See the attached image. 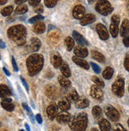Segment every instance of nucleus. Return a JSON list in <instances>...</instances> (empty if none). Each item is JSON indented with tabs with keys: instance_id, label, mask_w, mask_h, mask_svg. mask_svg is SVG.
Instances as JSON below:
<instances>
[{
	"instance_id": "3",
	"label": "nucleus",
	"mask_w": 129,
	"mask_h": 131,
	"mask_svg": "<svg viewBox=\"0 0 129 131\" xmlns=\"http://www.w3.org/2000/svg\"><path fill=\"white\" fill-rule=\"evenodd\" d=\"M88 124V117L86 113H80L71 118L69 121V126L73 130H85Z\"/></svg>"
},
{
	"instance_id": "13",
	"label": "nucleus",
	"mask_w": 129,
	"mask_h": 131,
	"mask_svg": "<svg viewBox=\"0 0 129 131\" xmlns=\"http://www.w3.org/2000/svg\"><path fill=\"white\" fill-rule=\"evenodd\" d=\"M72 35H73L74 39L75 40V41H76L80 46H86V45L89 44L88 42H87V40L83 37V36H82V35H81L80 33H78V32L74 31L73 33H72Z\"/></svg>"
},
{
	"instance_id": "46",
	"label": "nucleus",
	"mask_w": 129,
	"mask_h": 131,
	"mask_svg": "<svg viewBox=\"0 0 129 131\" xmlns=\"http://www.w3.org/2000/svg\"><path fill=\"white\" fill-rule=\"evenodd\" d=\"M29 3L31 6H34L39 4L41 3V0H29Z\"/></svg>"
},
{
	"instance_id": "19",
	"label": "nucleus",
	"mask_w": 129,
	"mask_h": 131,
	"mask_svg": "<svg viewBox=\"0 0 129 131\" xmlns=\"http://www.w3.org/2000/svg\"><path fill=\"white\" fill-rule=\"evenodd\" d=\"M51 62L52 66L55 68H59L60 67L61 63L63 62L62 58L58 54H53L51 57Z\"/></svg>"
},
{
	"instance_id": "7",
	"label": "nucleus",
	"mask_w": 129,
	"mask_h": 131,
	"mask_svg": "<svg viewBox=\"0 0 129 131\" xmlns=\"http://www.w3.org/2000/svg\"><path fill=\"white\" fill-rule=\"evenodd\" d=\"M96 29L97 32L99 35V37L102 40H106L108 39L109 37V34L108 32L106 29V27L102 25V24H97L96 26Z\"/></svg>"
},
{
	"instance_id": "35",
	"label": "nucleus",
	"mask_w": 129,
	"mask_h": 131,
	"mask_svg": "<svg viewBox=\"0 0 129 131\" xmlns=\"http://www.w3.org/2000/svg\"><path fill=\"white\" fill-rule=\"evenodd\" d=\"M1 105L5 110H6L8 111H13L14 110V105L12 104L11 103H6V102L3 101L1 103Z\"/></svg>"
},
{
	"instance_id": "5",
	"label": "nucleus",
	"mask_w": 129,
	"mask_h": 131,
	"mask_svg": "<svg viewBox=\"0 0 129 131\" xmlns=\"http://www.w3.org/2000/svg\"><path fill=\"white\" fill-rule=\"evenodd\" d=\"M112 91L118 97L123 96L124 93V80L121 78H117L113 84Z\"/></svg>"
},
{
	"instance_id": "39",
	"label": "nucleus",
	"mask_w": 129,
	"mask_h": 131,
	"mask_svg": "<svg viewBox=\"0 0 129 131\" xmlns=\"http://www.w3.org/2000/svg\"><path fill=\"white\" fill-rule=\"evenodd\" d=\"M57 1L58 0H44V4L47 7L52 8V7H54L56 5Z\"/></svg>"
},
{
	"instance_id": "25",
	"label": "nucleus",
	"mask_w": 129,
	"mask_h": 131,
	"mask_svg": "<svg viewBox=\"0 0 129 131\" xmlns=\"http://www.w3.org/2000/svg\"><path fill=\"white\" fill-rule=\"evenodd\" d=\"M92 114H93L94 118L96 120L101 119V116H102V111L99 106H95L92 109Z\"/></svg>"
},
{
	"instance_id": "4",
	"label": "nucleus",
	"mask_w": 129,
	"mask_h": 131,
	"mask_svg": "<svg viewBox=\"0 0 129 131\" xmlns=\"http://www.w3.org/2000/svg\"><path fill=\"white\" fill-rule=\"evenodd\" d=\"M96 10L101 15L107 16L113 10L111 4L107 0H99L95 6Z\"/></svg>"
},
{
	"instance_id": "43",
	"label": "nucleus",
	"mask_w": 129,
	"mask_h": 131,
	"mask_svg": "<svg viewBox=\"0 0 129 131\" xmlns=\"http://www.w3.org/2000/svg\"><path fill=\"white\" fill-rule=\"evenodd\" d=\"M44 11V8L41 5H36V7H35V12L38 13V14H41V13H43Z\"/></svg>"
},
{
	"instance_id": "8",
	"label": "nucleus",
	"mask_w": 129,
	"mask_h": 131,
	"mask_svg": "<svg viewBox=\"0 0 129 131\" xmlns=\"http://www.w3.org/2000/svg\"><path fill=\"white\" fill-rule=\"evenodd\" d=\"M45 94L48 97H49L52 100H55L58 97V91L56 86L52 85H48L45 89Z\"/></svg>"
},
{
	"instance_id": "9",
	"label": "nucleus",
	"mask_w": 129,
	"mask_h": 131,
	"mask_svg": "<svg viewBox=\"0 0 129 131\" xmlns=\"http://www.w3.org/2000/svg\"><path fill=\"white\" fill-rule=\"evenodd\" d=\"M90 95L93 98L98 100H101L103 99V92L97 85H93L91 87Z\"/></svg>"
},
{
	"instance_id": "56",
	"label": "nucleus",
	"mask_w": 129,
	"mask_h": 131,
	"mask_svg": "<svg viewBox=\"0 0 129 131\" xmlns=\"http://www.w3.org/2000/svg\"><path fill=\"white\" fill-rule=\"evenodd\" d=\"M88 1H89L90 3H93V2H95L96 0H88Z\"/></svg>"
},
{
	"instance_id": "49",
	"label": "nucleus",
	"mask_w": 129,
	"mask_h": 131,
	"mask_svg": "<svg viewBox=\"0 0 129 131\" xmlns=\"http://www.w3.org/2000/svg\"><path fill=\"white\" fill-rule=\"evenodd\" d=\"M27 0H15V3L17 5H22L24 3H25Z\"/></svg>"
},
{
	"instance_id": "32",
	"label": "nucleus",
	"mask_w": 129,
	"mask_h": 131,
	"mask_svg": "<svg viewBox=\"0 0 129 131\" xmlns=\"http://www.w3.org/2000/svg\"><path fill=\"white\" fill-rule=\"evenodd\" d=\"M78 92L74 89L72 91H71L67 95V98L71 101V102H75L78 99Z\"/></svg>"
},
{
	"instance_id": "29",
	"label": "nucleus",
	"mask_w": 129,
	"mask_h": 131,
	"mask_svg": "<svg viewBox=\"0 0 129 131\" xmlns=\"http://www.w3.org/2000/svg\"><path fill=\"white\" fill-rule=\"evenodd\" d=\"M34 32L37 34H41L45 31V25L43 22H38L37 24H36V25L33 28Z\"/></svg>"
},
{
	"instance_id": "2",
	"label": "nucleus",
	"mask_w": 129,
	"mask_h": 131,
	"mask_svg": "<svg viewBox=\"0 0 129 131\" xmlns=\"http://www.w3.org/2000/svg\"><path fill=\"white\" fill-rule=\"evenodd\" d=\"M7 35L9 38L17 45H23L26 42V29L22 25L11 27L7 31Z\"/></svg>"
},
{
	"instance_id": "33",
	"label": "nucleus",
	"mask_w": 129,
	"mask_h": 131,
	"mask_svg": "<svg viewBox=\"0 0 129 131\" xmlns=\"http://www.w3.org/2000/svg\"><path fill=\"white\" fill-rule=\"evenodd\" d=\"M28 11V7L26 5H20L15 9L16 14H23Z\"/></svg>"
},
{
	"instance_id": "45",
	"label": "nucleus",
	"mask_w": 129,
	"mask_h": 131,
	"mask_svg": "<svg viewBox=\"0 0 129 131\" xmlns=\"http://www.w3.org/2000/svg\"><path fill=\"white\" fill-rule=\"evenodd\" d=\"M123 43H124L125 47L128 48V47H129V36H126L124 37V40H123Z\"/></svg>"
},
{
	"instance_id": "59",
	"label": "nucleus",
	"mask_w": 129,
	"mask_h": 131,
	"mask_svg": "<svg viewBox=\"0 0 129 131\" xmlns=\"http://www.w3.org/2000/svg\"><path fill=\"white\" fill-rule=\"evenodd\" d=\"M128 91H129V88H128Z\"/></svg>"
},
{
	"instance_id": "26",
	"label": "nucleus",
	"mask_w": 129,
	"mask_h": 131,
	"mask_svg": "<svg viewBox=\"0 0 129 131\" xmlns=\"http://www.w3.org/2000/svg\"><path fill=\"white\" fill-rule=\"evenodd\" d=\"M91 55H92V58L94 59L95 60H97L98 62H104L105 60V56L101 53H100V52H98L97 51H91Z\"/></svg>"
},
{
	"instance_id": "55",
	"label": "nucleus",
	"mask_w": 129,
	"mask_h": 131,
	"mask_svg": "<svg viewBox=\"0 0 129 131\" xmlns=\"http://www.w3.org/2000/svg\"><path fill=\"white\" fill-rule=\"evenodd\" d=\"M25 128H26V129H27V130H29V131L30 130V128H29V126H28V124H27V123L25 124Z\"/></svg>"
},
{
	"instance_id": "53",
	"label": "nucleus",
	"mask_w": 129,
	"mask_h": 131,
	"mask_svg": "<svg viewBox=\"0 0 129 131\" xmlns=\"http://www.w3.org/2000/svg\"><path fill=\"white\" fill-rule=\"evenodd\" d=\"M6 2H7V0H0V6L6 4Z\"/></svg>"
},
{
	"instance_id": "60",
	"label": "nucleus",
	"mask_w": 129,
	"mask_h": 131,
	"mask_svg": "<svg viewBox=\"0 0 129 131\" xmlns=\"http://www.w3.org/2000/svg\"><path fill=\"white\" fill-rule=\"evenodd\" d=\"M0 126H1V124H0Z\"/></svg>"
},
{
	"instance_id": "31",
	"label": "nucleus",
	"mask_w": 129,
	"mask_h": 131,
	"mask_svg": "<svg viewBox=\"0 0 129 131\" xmlns=\"http://www.w3.org/2000/svg\"><path fill=\"white\" fill-rule=\"evenodd\" d=\"M49 40L53 43H58L60 40V35L57 32H53L49 35Z\"/></svg>"
},
{
	"instance_id": "47",
	"label": "nucleus",
	"mask_w": 129,
	"mask_h": 131,
	"mask_svg": "<svg viewBox=\"0 0 129 131\" xmlns=\"http://www.w3.org/2000/svg\"><path fill=\"white\" fill-rule=\"evenodd\" d=\"M12 64H13V67H14V71L17 72L18 71V67H17V65L16 61H15V59H14V57H12Z\"/></svg>"
},
{
	"instance_id": "38",
	"label": "nucleus",
	"mask_w": 129,
	"mask_h": 131,
	"mask_svg": "<svg viewBox=\"0 0 129 131\" xmlns=\"http://www.w3.org/2000/svg\"><path fill=\"white\" fill-rule=\"evenodd\" d=\"M44 19V17L41 16V15H37V16H35V17H33L31 19L29 20V22L30 24H35V23H37L41 21H42Z\"/></svg>"
},
{
	"instance_id": "23",
	"label": "nucleus",
	"mask_w": 129,
	"mask_h": 131,
	"mask_svg": "<svg viewBox=\"0 0 129 131\" xmlns=\"http://www.w3.org/2000/svg\"><path fill=\"white\" fill-rule=\"evenodd\" d=\"M99 126H100V129L102 130V131H108V130L111 129V125H110L109 122L105 118L100 119Z\"/></svg>"
},
{
	"instance_id": "14",
	"label": "nucleus",
	"mask_w": 129,
	"mask_h": 131,
	"mask_svg": "<svg viewBox=\"0 0 129 131\" xmlns=\"http://www.w3.org/2000/svg\"><path fill=\"white\" fill-rule=\"evenodd\" d=\"M75 106L77 108H79V109H83V108H86L89 106L90 104V102H89V100L86 97H78V99L75 102Z\"/></svg>"
},
{
	"instance_id": "17",
	"label": "nucleus",
	"mask_w": 129,
	"mask_h": 131,
	"mask_svg": "<svg viewBox=\"0 0 129 131\" xmlns=\"http://www.w3.org/2000/svg\"><path fill=\"white\" fill-rule=\"evenodd\" d=\"M58 107L63 111H67L71 108V101L66 97L63 98L58 103Z\"/></svg>"
},
{
	"instance_id": "24",
	"label": "nucleus",
	"mask_w": 129,
	"mask_h": 131,
	"mask_svg": "<svg viewBox=\"0 0 129 131\" xmlns=\"http://www.w3.org/2000/svg\"><path fill=\"white\" fill-rule=\"evenodd\" d=\"M11 95V92L6 85H0V97L5 98Z\"/></svg>"
},
{
	"instance_id": "54",
	"label": "nucleus",
	"mask_w": 129,
	"mask_h": 131,
	"mask_svg": "<svg viewBox=\"0 0 129 131\" xmlns=\"http://www.w3.org/2000/svg\"><path fill=\"white\" fill-rule=\"evenodd\" d=\"M5 47H6L5 43L3 42H2V41H0V48H4Z\"/></svg>"
},
{
	"instance_id": "44",
	"label": "nucleus",
	"mask_w": 129,
	"mask_h": 131,
	"mask_svg": "<svg viewBox=\"0 0 129 131\" xmlns=\"http://www.w3.org/2000/svg\"><path fill=\"white\" fill-rule=\"evenodd\" d=\"M20 78H21V81H22V84H23L24 87L25 88L26 91H27V92H29V85H28V84H27L26 81H25V79H24L22 77H21Z\"/></svg>"
},
{
	"instance_id": "12",
	"label": "nucleus",
	"mask_w": 129,
	"mask_h": 131,
	"mask_svg": "<svg viewBox=\"0 0 129 131\" xmlns=\"http://www.w3.org/2000/svg\"><path fill=\"white\" fill-rule=\"evenodd\" d=\"M56 120L59 123H67L71 120V115L67 112H61L56 115Z\"/></svg>"
},
{
	"instance_id": "40",
	"label": "nucleus",
	"mask_w": 129,
	"mask_h": 131,
	"mask_svg": "<svg viewBox=\"0 0 129 131\" xmlns=\"http://www.w3.org/2000/svg\"><path fill=\"white\" fill-rule=\"evenodd\" d=\"M124 65V68L126 69V70H127L129 72V53H127L126 55Z\"/></svg>"
},
{
	"instance_id": "10",
	"label": "nucleus",
	"mask_w": 129,
	"mask_h": 131,
	"mask_svg": "<svg viewBox=\"0 0 129 131\" xmlns=\"http://www.w3.org/2000/svg\"><path fill=\"white\" fill-rule=\"evenodd\" d=\"M59 107L56 104H51L47 108V115L51 120H53L58 115Z\"/></svg>"
},
{
	"instance_id": "15",
	"label": "nucleus",
	"mask_w": 129,
	"mask_h": 131,
	"mask_svg": "<svg viewBox=\"0 0 129 131\" xmlns=\"http://www.w3.org/2000/svg\"><path fill=\"white\" fill-rule=\"evenodd\" d=\"M80 24L82 25H90L91 23H93L96 20V17L92 14H86V15H84V17L80 19Z\"/></svg>"
},
{
	"instance_id": "58",
	"label": "nucleus",
	"mask_w": 129,
	"mask_h": 131,
	"mask_svg": "<svg viewBox=\"0 0 129 131\" xmlns=\"http://www.w3.org/2000/svg\"><path fill=\"white\" fill-rule=\"evenodd\" d=\"M127 123H128V126H129V119H128V121H127Z\"/></svg>"
},
{
	"instance_id": "48",
	"label": "nucleus",
	"mask_w": 129,
	"mask_h": 131,
	"mask_svg": "<svg viewBox=\"0 0 129 131\" xmlns=\"http://www.w3.org/2000/svg\"><path fill=\"white\" fill-rule=\"evenodd\" d=\"M36 120L37 121V123H39V124H41L42 123V122H43V120H42V117H41V115H36Z\"/></svg>"
},
{
	"instance_id": "11",
	"label": "nucleus",
	"mask_w": 129,
	"mask_h": 131,
	"mask_svg": "<svg viewBox=\"0 0 129 131\" xmlns=\"http://www.w3.org/2000/svg\"><path fill=\"white\" fill-rule=\"evenodd\" d=\"M86 10L84 6H82L81 5L76 6L73 10V17L76 18V19H82V17L85 15Z\"/></svg>"
},
{
	"instance_id": "41",
	"label": "nucleus",
	"mask_w": 129,
	"mask_h": 131,
	"mask_svg": "<svg viewBox=\"0 0 129 131\" xmlns=\"http://www.w3.org/2000/svg\"><path fill=\"white\" fill-rule=\"evenodd\" d=\"M90 65H91L92 68H93L94 71L96 73H100V72H101V69H100V67H98V66H97V64H95V63H94V62H91V63H90Z\"/></svg>"
},
{
	"instance_id": "42",
	"label": "nucleus",
	"mask_w": 129,
	"mask_h": 131,
	"mask_svg": "<svg viewBox=\"0 0 129 131\" xmlns=\"http://www.w3.org/2000/svg\"><path fill=\"white\" fill-rule=\"evenodd\" d=\"M111 21H112V23H114V24H116L119 25L120 24V17L119 16L117 15H113L111 18Z\"/></svg>"
},
{
	"instance_id": "36",
	"label": "nucleus",
	"mask_w": 129,
	"mask_h": 131,
	"mask_svg": "<svg viewBox=\"0 0 129 131\" xmlns=\"http://www.w3.org/2000/svg\"><path fill=\"white\" fill-rule=\"evenodd\" d=\"M12 12H13V6H6L1 10V14L3 16H9L11 14Z\"/></svg>"
},
{
	"instance_id": "28",
	"label": "nucleus",
	"mask_w": 129,
	"mask_h": 131,
	"mask_svg": "<svg viewBox=\"0 0 129 131\" xmlns=\"http://www.w3.org/2000/svg\"><path fill=\"white\" fill-rule=\"evenodd\" d=\"M59 83L60 84V85L63 88H69L71 85V81L67 79V78L64 76H59L58 78Z\"/></svg>"
},
{
	"instance_id": "16",
	"label": "nucleus",
	"mask_w": 129,
	"mask_h": 131,
	"mask_svg": "<svg viewBox=\"0 0 129 131\" xmlns=\"http://www.w3.org/2000/svg\"><path fill=\"white\" fill-rule=\"evenodd\" d=\"M72 60L75 64H77L78 66H79V67H81L82 68H83L85 70H88L90 68V65L86 61H85L84 59H82L80 57H78L76 55L74 56L72 58Z\"/></svg>"
},
{
	"instance_id": "34",
	"label": "nucleus",
	"mask_w": 129,
	"mask_h": 131,
	"mask_svg": "<svg viewBox=\"0 0 129 131\" xmlns=\"http://www.w3.org/2000/svg\"><path fill=\"white\" fill-rule=\"evenodd\" d=\"M110 32L112 34V36L116 38L118 35L119 32V28H118V25L112 23L111 25H110Z\"/></svg>"
},
{
	"instance_id": "18",
	"label": "nucleus",
	"mask_w": 129,
	"mask_h": 131,
	"mask_svg": "<svg viewBox=\"0 0 129 131\" xmlns=\"http://www.w3.org/2000/svg\"><path fill=\"white\" fill-rule=\"evenodd\" d=\"M75 55L80 58H86L88 55V50L86 48H83L82 46H78L75 48V49L74 50Z\"/></svg>"
},
{
	"instance_id": "30",
	"label": "nucleus",
	"mask_w": 129,
	"mask_h": 131,
	"mask_svg": "<svg viewBox=\"0 0 129 131\" xmlns=\"http://www.w3.org/2000/svg\"><path fill=\"white\" fill-rule=\"evenodd\" d=\"M64 43H65L66 48L67 51H71L74 47H75V40H74L71 37H67V38L64 40Z\"/></svg>"
},
{
	"instance_id": "57",
	"label": "nucleus",
	"mask_w": 129,
	"mask_h": 131,
	"mask_svg": "<svg viewBox=\"0 0 129 131\" xmlns=\"http://www.w3.org/2000/svg\"><path fill=\"white\" fill-rule=\"evenodd\" d=\"M127 10H128V11H129V2H128V3H127Z\"/></svg>"
},
{
	"instance_id": "52",
	"label": "nucleus",
	"mask_w": 129,
	"mask_h": 131,
	"mask_svg": "<svg viewBox=\"0 0 129 131\" xmlns=\"http://www.w3.org/2000/svg\"><path fill=\"white\" fill-rule=\"evenodd\" d=\"M3 71H4V73L6 74L7 76H11V73L6 70V67H3Z\"/></svg>"
},
{
	"instance_id": "37",
	"label": "nucleus",
	"mask_w": 129,
	"mask_h": 131,
	"mask_svg": "<svg viewBox=\"0 0 129 131\" xmlns=\"http://www.w3.org/2000/svg\"><path fill=\"white\" fill-rule=\"evenodd\" d=\"M92 81H93L94 83H95V85L97 86H98L99 88H104L105 86V83L103 82V81H101L100 78H98L96 76H94V77H92Z\"/></svg>"
},
{
	"instance_id": "21",
	"label": "nucleus",
	"mask_w": 129,
	"mask_h": 131,
	"mask_svg": "<svg viewBox=\"0 0 129 131\" xmlns=\"http://www.w3.org/2000/svg\"><path fill=\"white\" fill-rule=\"evenodd\" d=\"M41 46V43L38 38H33L30 41L29 48L33 51H37L40 49Z\"/></svg>"
},
{
	"instance_id": "1",
	"label": "nucleus",
	"mask_w": 129,
	"mask_h": 131,
	"mask_svg": "<svg viewBox=\"0 0 129 131\" xmlns=\"http://www.w3.org/2000/svg\"><path fill=\"white\" fill-rule=\"evenodd\" d=\"M44 56L40 54H31L26 60V66L28 72L30 76H34L37 74L44 66Z\"/></svg>"
},
{
	"instance_id": "6",
	"label": "nucleus",
	"mask_w": 129,
	"mask_h": 131,
	"mask_svg": "<svg viewBox=\"0 0 129 131\" xmlns=\"http://www.w3.org/2000/svg\"><path fill=\"white\" fill-rule=\"evenodd\" d=\"M105 112L108 118H109L113 122H116L120 118V113L118 112V111L111 105H108L105 107Z\"/></svg>"
},
{
	"instance_id": "51",
	"label": "nucleus",
	"mask_w": 129,
	"mask_h": 131,
	"mask_svg": "<svg viewBox=\"0 0 129 131\" xmlns=\"http://www.w3.org/2000/svg\"><path fill=\"white\" fill-rule=\"evenodd\" d=\"M116 129H121V130H124V128L121 124H117V125H116Z\"/></svg>"
},
{
	"instance_id": "27",
	"label": "nucleus",
	"mask_w": 129,
	"mask_h": 131,
	"mask_svg": "<svg viewBox=\"0 0 129 131\" xmlns=\"http://www.w3.org/2000/svg\"><path fill=\"white\" fill-rule=\"evenodd\" d=\"M113 73H114V70L112 67H108L105 68V70L103 71V73H102V76L105 79H107V80H109L111 79L113 76Z\"/></svg>"
},
{
	"instance_id": "22",
	"label": "nucleus",
	"mask_w": 129,
	"mask_h": 131,
	"mask_svg": "<svg viewBox=\"0 0 129 131\" xmlns=\"http://www.w3.org/2000/svg\"><path fill=\"white\" fill-rule=\"evenodd\" d=\"M59 68H60V71H61L62 74H63V75L64 77L69 78V77L71 76V70H70V68H69V66H68L67 63L63 62L61 63V65H60Z\"/></svg>"
},
{
	"instance_id": "50",
	"label": "nucleus",
	"mask_w": 129,
	"mask_h": 131,
	"mask_svg": "<svg viewBox=\"0 0 129 131\" xmlns=\"http://www.w3.org/2000/svg\"><path fill=\"white\" fill-rule=\"evenodd\" d=\"M3 102H6V103H11L12 100H11V98H8V97H5V98H3Z\"/></svg>"
},
{
	"instance_id": "20",
	"label": "nucleus",
	"mask_w": 129,
	"mask_h": 131,
	"mask_svg": "<svg viewBox=\"0 0 129 131\" xmlns=\"http://www.w3.org/2000/svg\"><path fill=\"white\" fill-rule=\"evenodd\" d=\"M129 34V21L127 19H124L122 22L121 28V36L125 37Z\"/></svg>"
}]
</instances>
